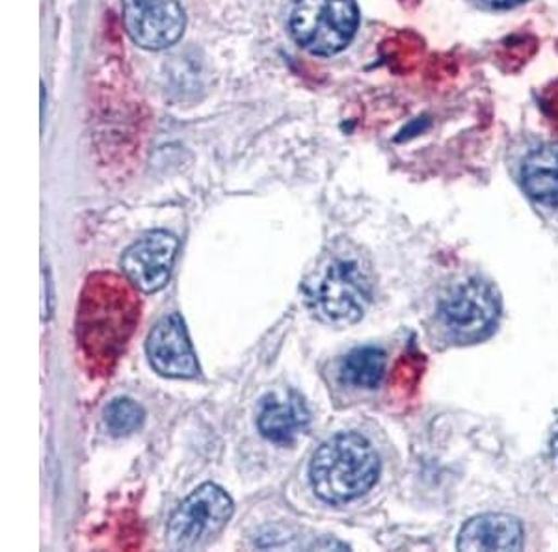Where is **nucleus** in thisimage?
<instances>
[{"label": "nucleus", "instance_id": "nucleus-10", "mask_svg": "<svg viewBox=\"0 0 558 552\" xmlns=\"http://www.w3.org/2000/svg\"><path fill=\"white\" fill-rule=\"evenodd\" d=\"M521 191L542 209L558 210V144L538 142L515 160Z\"/></svg>", "mask_w": 558, "mask_h": 552}, {"label": "nucleus", "instance_id": "nucleus-7", "mask_svg": "<svg viewBox=\"0 0 558 552\" xmlns=\"http://www.w3.org/2000/svg\"><path fill=\"white\" fill-rule=\"evenodd\" d=\"M179 241L168 231H151L134 242L121 257V268L138 291L159 293L172 275Z\"/></svg>", "mask_w": 558, "mask_h": 552}, {"label": "nucleus", "instance_id": "nucleus-9", "mask_svg": "<svg viewBox=\"0 0 558 552\" xmlns=\"http://www.w3.org/2000/svg\"><path fill=\"white\" fill-rule=\"evenodd\" d=\"M146 352L151 367L166 378L189 380L199 372L191 336L178 312L166 315L155 324L147 336Z\"/></svg>", "mask_w": 558, "mask_h": 552}, {"label": "nucleus", "instance_id": "nucleus-14", "mask_svg": "<svg viewBox=\"0 0 558 552\" xmlns=\"http://www.w3.org/2000/svg\"><path fill=\"white\" fill-rule=\"evenodd\" d=\"M144 419H146L144 407L131 398H116L105 409V425L108 432L116 438L136 432L144 425Z\"/></svg>", "mask_w": 558, "mask_h": 552}, {"label": "nucleus", "instance_id": "nucleus-13", "mask_svg": "<svg viewBox=\"0 0 558 552\" xmlns=\"http://www.w3.org/2000/svg\"><path fill=\"white\" fill-rule=\"evenodd\" d=\"M386 352L376 346H363L350 352L339 367V380L350 389H376L386 375Z\"/></svg>", "mask_w": 558, "mask_h": 552}, {"label": "nucleus", "instance_id": "nucleus-4", "mask_svg": "<svg viewBox=\"0 0 558 552\" xmlns=\"http://www.w3.org/2000/svg\"><path fill=\"white\" fill-rule=\"evenodd\" d=\"M501 317V298L495 286L481 278L458 281L438 299L436 324L447 341L481 343L492 335Z\"/></svg>", "mask_w": 558, "mask_h": 552}, {"label": "nucleus", "instance_id": "nucleus-11", "mask_svg": "<svg viewBox=\"0 0 558 552\" xmlns=\"http://www.w3.org/2000/svg\"><path fill=\"white\" fill-rule=\"evenodd\" d=\"M310 425V412L294 391L270 393L263 398L257 426L263 438L278 444H289L304 433Z\"/></svg>", "mask_w": 558, "mask_h": 552}, {"label": "nucleus", "instance_id": "nucleus-15", "mask_svg": "<svg viewBox=\"0 0 558 552\" xmlns=\"http://www.w3.org/2000/svg\"><path fill=\"white\" fill-rule=\"evenodd\" d=\"M476 4L484 8H492V10H507V8H514L523 2V0H475Z\"/></svg>", "mask_w": 558, "mask_h": 552}, {"label": "nucleus", "instance_id": "nucleus-1", "mask_svg": "<svg viewBox=\"0 0 558 552\" xmlns=\"http://www.w3.org/2000/svg\"><path fill=\"white\" fill-rule=\"evenodd\" d=\"M136 286L110 272L89 275L76 309V341L92 375L107 376L120 361L140 322Z\"/></svg>", "mask_w": 558, "mask_h": 552}, {"label": "nucleus", "instance_id": "nucleus-12", "mask_svg": "<svg viewBox=\"0 0 558 552\" xmlns=\"http://www.w3.org/2000/svg\"><path fill=\"white\" fill-rule=\"evenodd\" d=\"M523 527L514 517L502 514L478 515L468 520L458 536L462 551H520Z\"/></svg>", "mask_w": 558, "mask_h": 552}, {"label": "nucleus", "instance_id": "nucleus-3", "mask_svg": "<svg viewBox=\"0 0 558 552\" xmlns=\"http://www.w3.org/2000/svg\"><path fill=\"white\" fill-rule=\"evenodd\" d=\"M380 477V457L360 433H337L320 444L310 465L317 496L328 504H347L365 495Z\"/></svg>", "mask_w": 558, "mask_h": 552}, {"label": "nucleus", "instance_id": "nucleus-8", "mask_svg": "<svg viewBox=\"0 0 558 552\" xmlns=\"http://www.w3.org/2000/svg\"><path fill=\"white\" fill-rule=\"evenodd\" d=\"M123 21L134 44L151 51L183 36L184 12L178 0H123Z\"/></svg>", "mask_w": 558, "mask_h": 552}, {"label": "nucleus", "instance_id": "nucleus-2", "mask_svg": "<svg viewBox=\"0 0 558 552\" xmlns=\"http://www.w3.org/2000/svg\"><path fill=\"white\" fill-rule=\"evenodd\" d=\"M375 293V275L367 257L354 248H336L324 255L305 280L310 311L324 324H355L367 311Z\"/></svg>", "mask_w": 558, "mask_h": 552}, {"label": "nucleus", "instance_id": "nucleus-5", "mask_svg": "<svg viewBox=\"0 0 558 552\" xmlns=\"http://www.w3.org/2000/svg\"><path fill=\"white\" fill-rule=\"evenodd\" d=\"M360 25L355 0H294L291 33L296 44L317 57L343 51Z\"/></svg>", "mask_w": 558, "mask_h": 552}, {"label": "nucleus", "instance_id": "nucleus-16", "mask_svg": "<svg viewBox=\"0 0 558 552\" xmlns=\"http://www.w3.org/2000/svg\"><path fill=\"white\" fill-rule=\"evenodd\" d=\"M555 452H557V456H558V433H557V438H555Z\"/></svg>", "mask_w": 558, "mask_h": 552}, {"label": "nucleus", "instance_id": "nucleus-6", "mask_svg": "<svg viewBox=\"0 0 558 552\" xmlns=\"http://www.w3.org/2000/svg\"><path fill=\"white\" fill-rule=\"evenodd\" d=\"M235 512L231 496L216 483H204L175 510L166 528V541L175 551H194L220 533Z\"/></svg>", "mask_w": 558, "mask_h": 552}]
</instances>
